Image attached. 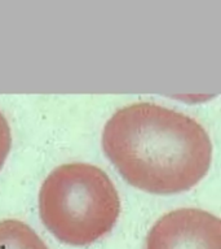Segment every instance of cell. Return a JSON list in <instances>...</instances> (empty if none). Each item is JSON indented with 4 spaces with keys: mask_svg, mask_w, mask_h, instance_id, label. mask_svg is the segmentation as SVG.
I'll use <instances>...</instances> for the list:
<instances>
[{
    "mask_svg": "<svg viewBox=\"0 0 221 249\" xmlns=\"http://www.w3.org/2000/svg\"><path fill=\"white\" fill-rule=\"evenodd\" d=\"M145 249H221V222L197 208L172 210L151 227Z\"/></svg>",
    "mask_w": 221,
    "mask_h": 249,
    "instance_id": "obj_3",
    "label": "cell"
},
{
    "mask_svg": "<svg viewBox=\"0 0 221 249\" xmlns=\"http://www.w3.org/2000/svg\"><path fill=\"white\" fill-rule=\"evenodd\" d=\"M39 213L58 240L84 247L111 231L120 213L119 195L100 167L65 163L43 182Z\"/></svg>",
    "mask_w": 221,
    "mask_h": 249,
    "instance_id": "obj_2",
    "label": "cell"
},
{
    "mask_svg": "<svg viewBox=\"0 0 221 249\" xmlns=\"http://www.w3.org/2000/svg\"><path fill=\"white\" fill-rule=\"evenodd\" d=\"M0 249H48L38 233L25 222L0 221Z\"/></svg>",
    "mask_w": 221,
    "mask_h": 249,
    "instance_id": "obj_4",
    "label": "cell"
},
{
    "mask_svg": "<svg viewBox=\"0 0 221 249\" xmlns=\"http://www.w3.org/2000/svg\"><path fill=\"white\" fill-rule=\"evenodd\" d=\"M102 148L131 186L155 195L190 190L212 160V143L201 124L154 103L114 113L102 131Z\"/></svg>",
    "mask_w": 221,
    "mask_h": 249,
    "instance_id": "obj_1",
    "label": "cell"
},
{
    "mask_svg": "<svg viewBox=\"0 0 221 249\" xmlns=\"http://www.w3.org/2000/svg\"><path fill=\"white\" fill-rule=\"evenodd\" d=\"M11 127L8 124V121L5 120V117L0 113V170H1V167L7 160L8 153L11 151Z\"/></svg>",
    "mask_w": 221,
    "mask_h": 249,
    "instance_id": "obj_5",
    "label": "cell"
}]
</instances>
